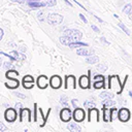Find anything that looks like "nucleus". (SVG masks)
Here are the masks:
<instances>
[{
    "mask_svg": "<svg viewBox=\"0 0 132 132\" xmlns=\"http://www.w3.org/2000/svg\"><path fill=\"white\" fill-rule=\"evenodd\" d=\"M57 4V0H46V5L48 7H53Z\"/></svg>",
    "mask_w": 132,
    "mask_h": 132,
    "instance_id": "f704fd0d",
    "label": "nucleus"
},
{
    "mask_svg": "<svg viewBox=\"0 0 132 132\" xmlns=\"http://www.w3.org/2000/svg\"><path fill=\"white\" fill-rule=\"evenodd\" d=\"M8 45H9V46H12V47H15V46H16V44H15V43H13V42H9V43H8Z\"/></svg>",
    "mask_w": 132,
    "mask_h": 132,
    "instance_id": "3c124183",
    "label": "nucleus"
},
{
    "mask_svg": "<svg viewBox=\"0 0 132 132\" xmlns=\"http://www.w3.org/2000/svg\"><path fill=\"white\" fill-rule=\"evenodd\" d=\"M60 103L63 107H69V103H68V98L65 95H62L60 97Z\"/></svg>",
    "mask_w": 132,
    "mask_h": 132,
    "instance_id": "a878e982",
    "label": "nucleus"
},
{
    "mask_svg": "<svg viewBox=\"0 0 132 132\" xmlns=\"http://www.w3.org/2000/svg\"><path fill=\"white\" fill-rule=\"evenodd\" d=\"M48 82L50 80L45 75H40L37 78V86L39 89H45L48 86Z\"/></svg>",
    "mask_w": 132,
    "mask_h": 132,
    "instance_id": "f8f14e48",
    "label": "nucleus"
},
{
    "mask_svg": "<svg viewBox=\"0 0 132 132\" xmlns=\"http://www.w3.org/2000/svg\"><path fill=\"white\" fill-rule=\"evenodd\" d=\"M23 81H34V78L32 75H25L23 77Z\"/></svg>",
    "mask_w": 132,
    "mask_h": 132,
    "instance_id": "e433bc0d",
    "label": "nucleus"
},
{
    "mask_svg": "<svg viewBox=\"0 0 132 132\" xmlns=\"http://www.w3.org/2000/svg\"><path fill=\"white\" fill-rule=\"evenodd\" d=\"M89 118H88V121L90 123H98L99 122V110L94 107V108H90L89 109Z\"/></svg>",
    "mask_w": 132,
    "mask_h": 132,
    "instance_id": "39448f33",
    "label": "nucleus"
},
{
    "mask_svg": "<svg viewBox=\"0 0 132 132\" xmlns=\"http://www.w3.org/2000/svg\"><path fill=\"white\" fill-rule=\"evenodd\" d=\"M79 18H80V20H81V21H82V22H84L85 24H87V23H88V21H87V19L85 18V15H84L82 13H79Z\"/></svg>",
    "mask_w": 132,
    "mask_h": 132,
    "instance_id": "37998d69",
    "label": "nucleus"
},
{
    "mask_svg": "<svg viewBox=\"0 0 132 132\" xmlns=\"http://www.w3.org/2000/svg\"><path fill=\"white\" fill-rule=\"evenodd\" d=\"M98 80H104V76L103 75H101V74H96L95 76H94V81H98Z\"/></svg>",
    "mask_w": 132,
    "mask_h": 132,
    "instance_id": "4c0bfd02",
    "label": "nucleus"
},
{
    "mask_svg": "<svg viewBox=\"0 0 132 132\" xmlns=\"http://www.w3.org/2000/svg\"><path fill=\"white\" fill-rule=\"evenodd\" d=\"M76 54H77L78 56L88 57V56L94 55V50H93V48H90V47H88V46H81V47H78V48H77Z\"/></svg>",
    "mask_w": 132,
    "mask_h": 132,
    "instance_id": "6e6552de",
    "label": "nucleus"
},
{
    "mask_svg": "<svg viewBox=\"0 0 132 132\" xmlns=\"http://www.w3.org/2000/svg\"><path fill=\"white\" fill-rule=\"evenodd\" d=\"M59 41H60L61 44H63V45H68V46L73 42L72 39H71V37H70V36H66V35L61 36V37L59 38Z\"/></svg>",
    "mask_w": 132,
    "mask_h": 132,
    "instance_id": "a211bd4d",
    "label": "nucleus"
},
{
    "mask_svg": "<svg viewBox=\"0 0 132 132\" xmlns=\"http://www.w3.org/2000/svg\"><path fill=\"white\" fill-rule=\"evenodd\" d=\"M110 118V109L103 107V121L104 122H108Z\"/></svg>",
    "mask_w": 132,
    "mask_h": 132,
    "instance_id": "393cba45",
    "label": "nucleus"
},
{
    "mask_svg": "<svg viewBox=\"0 0 132 132\" xmlns=\"http://www.w3.org/2000/svg\"><path fill=\"white\" fill-rule=\"evenodd\" d=\"M104 87V80H98V81H94V88L95 89H101Z\"/></svg>",
    "mask_w": 132,
    "mask_h": 132,
    "instance_id": "c756f323",
    "label": "nucleus"
},
{
    "mask_svg": "<svg viewBox=\"0 0 132 132\" xmlns=\"http://www.w3.org/2000/svg\"><path fill=\"white\" fill-rule=\"evenodd\" d=\"M99 97L102 99V100H105V99H112L114 97V94L113 93H110V92H107V91H103L99 94Z\"/></svg>",
    "mask_w": 132,
    "mask_h": 132,
    "instance_id": "6ab92c4d",
    "label": "nucleus"
},
{
    "mask_svg": "<svg viewBox=\"0 0 132 132\" xmlns=\"http://www.w3.org/2000/svg\"><path fill=\"white\" fill-rule=\"evenodd\" d=\"M72 33H73V29H65L63 31V35H66V36H71Z\"/></svg>",
    "mask_w": 132,
    "mask_h": 132,
    "instance_id": "c9c22d12",
    "label": "nucleus"
},
{
    "mask_svg": "<svg viewBox=\"0 0 132 132\" xmlns=\"http://www.w3.org/2000/svg\"><path fill=\"white\" fill-rule=\"evenodd\" d=\"M64 2H66V4H68L69 6H71V3H70V2L68 1V0H64Z\"/></svg>",
    "mask_w": 132,
    "mask_h": 132,
    "instance_id": "6e6d98bb",
    "label": "nucleus"
},
{
    "mask_svg": "<svg viewBox=\"0 0 132 132\" xmlns=\"http://www.w3.org/2000/svg\"><path fill=\"white\" fill-rule=\"evenodd\" d=\"M100 40H101V41H102L104 44H109V42H108V41L105 39V37H100Z\"/></svg>",
    "mask_w": 132,
    "mask_h": 132,
    "instance_id": "de8ad7c7",
    "label": "nucleus"
},
{
    "mask_svg": "<svg viewBox=\"0 0 132 132\" xmlns=\"http://www.w3.org/2000/svg\"><path fill=\"white\" fill-rule=\"evenodd\" d=\"M12 2H18V3H23V0H10Z\"/></svg>",
    "mask_w": 132,
    "mask_h": 132,
    "instance_id": "603ef678",
    "label": "nucleus"
},
{
    "mask_svg": "<svg viewBox=\"0 0 132 132\" xmlns=\"http://www.w3.org/2000/svg\"><path fill=\"white\" fill-rule=\"evenodd\" d=\"M78 84H79V87H80L81 89H89V88H90V75L82 74V75L79 77Z\"/></svg>",
    "mask_w": 132,
    "mask_h": 132,
    "instance_id": "9d476101",
    "label": "nucleus"
},
{
    "mask_svg": "<svg viewBox=\"0 0 132 132\" xmlns=\"http://www.w3.org/2000/svg\"><path fill=\"white\" fill-rule=\"evenodd\" d=\"M85 117H86V113H85V110L80 107H77V108H74V111H73V116L72 118L74 119V121L76 123H80L85 120Z\"/></svg>",
    "mask_w": 132,
    "mask_h": 132,
    "instance_id": "20e7f679",
    "label": "nucleus"
},
{
    "mask_svg": "<svg viewBox=\"0 0 132 132\" xmlns=\"http://www.w3.org/2000/svg\"><path fill=\"white\" fill-rule=\"evenodd\" d=\"M24 120H27L28 122H31V111L28 108H22L20 112V121L23 122Z\"/></svg>",
    "mask_w": 132,
    "mask_h": 132,
    "instance_id": "ddd939ff",
    "label": "nucleus"
},
{
    "mask_svg": "<svg viewBox=\"0 0 132 132\" xmlns=\"http://www.w3.org/2000/svg\"><path fill=\"white\" fill-rule=\"evenodd\" d=\"M76 88V81H75V76L74 75H67L65 77V89L69 90L72 89L74 90Z\"/></svg>",
    "mask_w": 132,
    "mask_h": 132,
    "instance_id": "423d86ee",
    "label": "nucleus"
},
{
    "mask_svg": "<svg viewBox=\"0 0 132 132\" xmlns=\"http://www.w3.org/2000/svg\"><path fill=\"white\" fill-rule=\"evenodd\" d=\"M3 34H4L3 29H0V39H2V38H3Z\"/></svg>",
    "mask_w": 132,
    "mask_h": 132,
    "instance_id": "8fccbe9b",
    "label": "nucleus"
},
{
    "mask_svg": "<svg viewBox=\"0 0 132 132\" xmlns=\"http://www.w3.org/2000/svg\"><path fill=\"white\" fill-rule=\"evenodd\" d=\"M6 130H7V128L4 126V124L3 123H0V132H4Z\"/></svg>",
    "mask_w": 132,
    "mask_h": 132,
    "instance_id": "79ce46f5",
    "label": "nucleus"
},
{
    "mask_svg": "<svg viewBox=\"0 0 132 132\" xmlns=\"http://www.w3.org/2000/svg\"><path fill=\"white\" fill-rule=\"evenodd\" d=\"M125 84H121L120 81V78L118 75H111L108 77V89L109 90H112V91H116L118 94H121L122 91H123V88H124Z\"/></svg>",
    "mask_w": 132,
    "mask_h": 132,
    "instance_id": "f257e3e1",
    "label": "nucleus"
},
{
    "mask_svg": "<svg viewBox=\"0 0 132 132\" xmlns=\"http://www.w3.org/2000/svg\"><path fill=\"white\" fill-rule=\"evenodd\" d=\"M22 107H23V104L22 103H20V102L15 103V109H22Z\"/></svg>",
    "mask_w": 132,
    "mask_h": 132,
    "instance_id": "49530a36",
    "label": "nucleus"
},
{
    "mask_svg": "<svg viewBox=\"0 0 132 132\" xmlns=\"http://www.w3.org/2000/svg\"><path fill=\"white\" fill-rule=\"evenodd\" d=\"M102 105H103V107L114 106L116 105V101L112 100V99H105V100H102Z\"/></svg>",
    "mask_w": 132,
    "mask_h": 132,
    "instance_id": "b1692460",
    "label": "nucleus"
},
{
    "mask_svg": "<svg viewBox=\"0 0 132 132\" xmlns=\"http://www.w3.org/2000/svg\"><path fill=\"white\" fill-rule=\"evenodd\" d=\"M118 118L121 122H128L129 119H130V111L128 110V108L126 107H123L119 110V114H118Z\"/></svg>",
    "mask_w": 132,
    "mask_h": 132,
    "instance_id": "0eeeda50",
    "label": "nucleus"
},
{
    "mask_svg": "<svg viewBox=\"0 0 132 132\" xmlns=\"http://www.w3.org/2000/svg\"><path fill=\"white\" fill-rule=\"evenodd\" d=\"M36 109H37V104L35 103V104H34V119H33L35 122H36V120H37V116H36Z\"/></svg>",
    "mask_w": 132,
    "mask_h": 132,
    "instance_id": "a18cd8bd",
    "label": "nucleus"
},
{
    "mask_svg": "<svg viewBox=\"0 0 132 132\" xmlns=\"http://www.w3.org/2000/svg\"><path fill=\"white\" fill-rule=\"evenodd\" d=\"M1 55H4V56L8 57L11 61H18L19 59H21V55H20L15 50H12L9 54H4L3 52H1Z\"/></svg>",
    "mask_w": 132,
    "mask_h": 132,
    "instance_id": "4468645a",
    "label": "nucleus"
},
{
    "mask_svg": "<svg viewBox=\"0 0 132 132\" xmlns=\"http://www.w3.org/2000/svg\"><path fill=\"white\" fill-rule=\"evenodd\" d=\"M128 15H129V20H131V21H132V9H131V11L129 12V14H128Z\"/></svg>",
    "mask_w": 132,
    "mask_h": 132,
    "instance_id": "864d4df0",
    "label": "nucleus"
},
{
    "mask_svg": "<svg viewBox=\"0 0 132 132\" xmlns=\"http://www.w3.org/2000/svg\"><path fill=\"white\" fill-rule=\"evenodd\" d=\"M131 9H132V5H131L130 3H128V4H126V5L124 6V8H123V12L129 14V12L131 11Z\"/></svg>",
    "mask_w": 132,
    "mask_h": 132,
    "instance_id": "2f4dec72",
    "label": "nucleus"
},
{
    "mask_svg": "<svg viewBox=\"0 0 132 132\" xmlns=\"http://www.w3.org/2000/svg\"><path fill=\"white\" fill-rule=\"evenodd\" d=\"M86 62L88 64H96L99 62V57L98 56H95V55H91V56H88L86 58Z\"/></svg>",
    "mask_w": 132,
    "mask_h": 132,
    "instance_id": "aec40b11",
    "label": "nucleus"
},
{
    "mask_svg": "<svg viewBox=\"0 0 132 132\" xmlns=\"http://www.w3.org/2000/svg\"><path fill=\"white\" fill-rule=\"evenodd\" d=\"M20 51H21L22 53H25V52H26V46H23V45L20 46Z\"/></svg>",
    "mask_w": 132,
    "mask_h": 132,
    "instance_id": "09e8293b",
    "label": "nucleus"
},
{
    "mask_svg": "<svg viewBox=\"0 0 132 132\" xmlns=\"http://www.w3.org/2000/svg\"><path fill=\"white\" fill-rule=\"evenodd\" d=\"M71 117H72L71 116V111H70V109L68 107H64L60 112V118H61V120L63 122H69Z\"/></svg>",
    "mask_w": 132,
    "mask_h": 132,
    "instance_id": "9b49d317",
    "label": "nucleus"
},
{
    "mask_svg": "<svg viewBox=\"0 0 132 132\" xmlns=\"http://www.w3.org/2000/svg\"><path fill=\"white\" fill-rule=\"evenodd\" d=\"M84 106L87 107L88 109H90V108L96 107V103H95L94 99H87V100H85V102H84Z\"/></svg>",
    "mask_w": 132,
    "mask_h": 132,
    "instance_id": "412c9836",
    "label": "nucleus"
},
{
    "mask_svg": "<svg viewBox=\"0 0 132 132\" xmlns=\"http://www.w3.org/2000/svg\"><path fill=\"white\" fill-rule=\"evenodd\" d=\"M3 67H4L5 69H10V68L13 67V66H12V63H11V62H4Z\"/></svg>",
    "mask_w": 132,
    "mask_h": 132,
    "instance_id": "58836bf2",
    "label": "nucleus"
},
{
    "mask_svg": "<svg viewBox=\"0 0 132 132\" xmlns=\"http://www.w3.org/2000/svg\"><path fill=\"white\" fill-rule=\"evenodd\" d=\"M96 68L99 72H105L107 70V65L106 64H97Z\"/></svg>",
    "mask_w": 132,
    "mask_h": 132,
    "instance_id": "c85d7f7f",
    "label": "nucleus"
},
{
    "mask_svg": "<svg viewBox=\"0 0 132 132\" xmlns=\"http://www.w3.org/2000/svg\"><path fill=\"white\" fill-rule=\"evenodd\" d=\"M81 46H88V44L85 43V42H81V41H75V42H72V43L69 45V47H70L71 50H73V48H78V47H81Z\"/></svg>",
    "mask_w": 132,
    "mask_h": 132,
    "instance_id": "5701e85b",
    "label": "nucleus"
},
{
    "mask_svg": "<svg viewBox=\"0 0 132 132\" xmlns=\"http://www.w3.org/2000/svg\"><path fill=\"white\" fill-rule=\"evenodd\" d=\"M118 26H119V27H120V28H121V29H122V30H123L127 35H130V31H129V29H128V28H127L123 23H119V24H118Z\"/></svg>",
    "mask_w": 132,
    "mask_h": 132,
    "instance_id": "473e14b6",
    "label": "nucleus"
},
{
    "mask_svg": "<svg viewBox=\"0 0 132 132\" xmlns=\"http://www.w3.org/2000/svg\"><path fill=\"white\" fill-rule=\"evenodd\" d=\"M19 85H20V82H19V80L16 78H8V81L5 82V86L7 88H9V89H12V90L16 89L19 87Z\"/></svg>",
    "mask_w": 132,
    "mask_h": 132,
    "instance_id": "2eb2a0df",
    "label": "nucleus"
},
{
    "mask_svg": "<svg viewBox=\"0 0 132 132\" xmlns=\"http://www.w3.org/2000/svg\"><path fill=\"white\" fill-rule=\"evenodd\" d=\"M37 19L40 21V22H43L44 21V10H39L38 13H37Z\"/></svg>",
    "mask_w": 132,
    "mask_h": 132,
    "instance_id": "72a5a7b5",
    "label": "nucleus"
},
{
    "mask_svg": "<svg viewBox=\"0 0 132 132\" xmlns=\"http://www.w3.org/2000/svg\"><path fill=\"white\" fill-rule=\"evenodd\" d=\"M13 94H14L16 97L21 98V99H26V95H24V94H22V93H19V92H14Z\"/></svg>",
    "mask_w": 132,
    "mask_h": 132,
    "instance_id": "ea45409f",
    "label": "nucleus"
},
{
    "mask_svg": "<svg viewBox=\"0 0 132 132\" xmlns=\"http://www.w3.org/2000/svg\"><path fill=\"white\" fill-rule=\"evenodd\" d=\"M28 5L30 7H32L33 9H37V8H40V7H43V6H47L46 5V2H39V1H29L28 2Z\"/></svg>",
    "mask_w": 132,
    "mask_h": 132,
    "instance_id": "dca6fc26",
    "label": "nucleus"
},
{
    "mask_svg": "<svg viewBox=\"0 0 132 132\" xmlns=\"http://www.w3.org/2000/svg\"><path fill=\"white\" fill-rule=\"evenodd\" d=\"M63 21V15L59 13H48L46 15V22L50 25H60Z\"/></svg>",
    "mask_w": 132,
    "mask_h": 132,
    "instance_id": "f03ea898",
    "label": "nucleus"
},
{
    "mask_svg": "<svg viewBox=\"0 0 132 132\" xmlns=\"http://www.w3.org/2000/svg\"><path fill=\"white\" fill-rule=\"evenodd\" d=\"M91 28L96 32V33H100V30H99V28L98 27H96L95 25H91Z\"/></svg>",
    "mask_w": 132,
    "mask_h": 132,
    "instance_id": "c03bdc74",
    "label": "nucleus"
},
{
    "mask_svg": "<svg viewBox=\"0 0 132 132\" xmlns=\"http://www.w3.org/2000/svg\"><path fill=\"white\" fill-rule=\"evenodd\" d=\"M18 75H19V72L15 71V70H8V71L6 72V74H5V76H6L7 78H14V77H16Z\"/></svg>",
    "mask_w": 132,
    "mask_h": 132,
    "instance_id": "cd10ccee",
    "label": "nucleus"
},
{
    "mask_svg": "<svg viewBox=\"0 0 132 132\" xmlns=\"http://www.w3.org/2000/svg\"><path fill=\"white\" fill-rule=\"evenodd\" d=\"M67 129L71 132H75V131H80L81 128L78 126V124H75V123H70L67 125Z\"/></svg>",
    "mask_w": 132,
    "mask_h": 132,
    "instance_id": "4be33fe9",
    "label": "nucleus"
},
{
    "mask_svg": "<svg viewBox=\"0 0 132 132\" xmlns=\"http://www.w3.org/2000/svg\"><path fill=\"white\" fill-rule=\"evenodd\" d=\"M118 114H119V111H118V108H117V107L110 108V118H109V121H110V122L113 121L114 118L118 117Z\"/></svg>",
    "mask_w": 132,
    "mask_h": 132,
    "instance_id": "bb28decb",
    "label": "nucleus"
},
{
    "mask_svg": "<svg viewBox=\"0 0 132 132\" xmlns=\"http://www.w3.org/2000/svg\"><path fill=\"white\" fill-rule=\"evenodd\" d=\"M94 16H95V18H96V19H97V20H98V21H99L100 23H103V21H102V20H101V19H100L99 16H96V15H94Z\"/></svg>",
    "mask_w": 132,
    "mask_h": 132,
    "instance_id": "5fc2aeb1",
    "label": "nucleus"
},
{
    "mask_svg": "<svg viewBox=\"0 0 132 132\" xmlns=\"http://www.w3.org/2000/svg\"><path fill=\"white\" fill-rule=\"evenodd\" d=\"M50 85L53 89H59L62 85V79L59 75H53L50 78Z\"/></svg>",
    "mask_w": 132,
    "mask_h": 132,
    "instance_id": "1a4fd4ad",
    "label": "nucleus"
},
{
    "mask_svg": "<svg viewBox=\"0 0 132 132\" xmlns=\"http://www.w3.org/2000/svg\"><path fill=\"white\" fill-rule=\"evenodd\" d=\"M70 37H71V39H72L73 42H75V41H79V40L81 39V37H82V33H81L79 30L74 29V30H73V33L71 34Z\"/></svg>",
    "mask_w": 132,
    "mask_h": 132,
    "instance_id": "f3484780",
    "label": "nucleus"
},
{
    "mask_svg": "<svg viewBox=\"0 0 132 132\" xmlns=\"http://www.w3.org/2000/svg\"><path fill=\"white\" fill-rule=\"evenodd\" d=\"M71 103H72V105H73L74 108H77L78 107V105H77V99H72L71 100Z\"/></svg>",
    "mask_w": 132,
    "mask_h": 132,
    "instance_id": "a19ab883",
    "label": "nucleus"
},
{
    "mask_svg": "<svg viewBox=\"0 0 132 132\" xmlns=\"http://www.w3.org/2000/svg\"><path fill=\"white\" fill-rule=\"evenodd\" d=\"M23 87L25 89H31L34 87V81H23Z\"/></svg>",
    "mask_w": 132,
    "mask_h": 132,
    "instance_id": "7c9ffc66",
    "label": "nucleus"
},
{
    "mask_svg": "<svg viewBox=\"0 0 132 132\" xmlns=\"http://www.w3.org/2000/svg\"><path fill=\"white\" fill-rule=\"evenodd\" d=\"M16 117H18V113L15 111L14 108H7L4 112V119L8 122V123H12L16 120Z\"/></svg>",
    "mask_w": 132,
    "mask_h": 132,
    "instance_id": "7ed1b4c3",
    "label": "nucleus"
},
{
    "mask_svg": "<svg viewBox=\"0 0 132 132\" xmlns=\"http://www.w3.org/2000/svg\"><path fill=\"white\" fill-rule=\"evenodd\" d=\"M129 96L132 97V91H129Z\"/></svg>",
    "mask_w": 132,
    "mask_h": 132,
    "instance_id": "4d7b16f0",
    "label": "nucleus"
}]
</instances>
